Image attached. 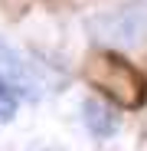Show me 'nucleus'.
<instances>
[{
    "label": "nucleus",
    "mask_w": 147,
    "mask_h": 151,
    "mask_svg": "<svg viewBox=\"0 0 147 151\" xmlns=\"http://www.w3.org/2000/svg\"><path fill=\"white\" fill-rule=\"evenodd\" d=\"M85 82L114 109H141L147 102V76L111 46L95 49L85 63Z\"/></svg>",
    "instance_id": "obj_1"
},
{
    "label": "nucleus",
    "mask_w": 147,
    "mask_h": 151,
    "mask_svg": "<svg viewBox=\"0 0 147 151\" xmlns=\"http://www.w3.org/2000/svg\"><path fill=\"white\" fill-rule=\"evenodd\" d=\"M92 33L111 49H131L147 43V0H128L118 10L92 20Z\"/></svg>",
    "instance_id": "obj_2"
},
{
    "label": "nucleus",
    "mask_w": 147,
    "mask_h": 151,
    "mask_svg": "<svg viewBox=\"0 0 147 151\" xmlns=\"http://www.w3.org/2000/svg\"><path fill=\"white\" fill-rule=\"evenodd\" d=\"M0 79H7L23 99H39L43 92V79H39L36 66L23 53H16L4 36H0Z\"/></svg>",
    "instance_id": "obj_3"
},
{
    "label": "nucleus",
    "mask_w": 147,
    "mask_h": 151,
    "mask_svg": "<svg viewBox=\"0 0 147 151\" xmlns=\"http://www.w3.org/2000/svg\"><path fill=\"white\" fill-rule=\"evenodd\" d=\"M82 122H85V128H88L95 138H111V135L121 128L118 109L108 102V99H95V95L82 102Z\"/></svg>",
    "instance_id": "obj_4"
},
{
    "label": "nucleus",
    "mask_w": 147,
    "mask_h": 151,
    "mask_svg": "<svg viewBox=\"0 0 147 151\" xmlns=\"http://www.w3.org/2000/svg\"><path fill=\"white\" fill-rule=\"evenodd\" d=\"M20 92L7 82V79H0V125H10L16 118V109H20Z\"/></svg>",
    "instance_id": "obj_5"
},
{
    "label": "nucleus",
    "mask_w": 147,
    "mask_h": 151,
    "mask_svg": "<svg viewBox=\"0 0 147 151\" xmlns=\"http://www.w3.org/2000/svg\"><path fill=\"white\" fill-rule=\"evenodd\" d=\"M43 151H56V148H43Z\"/></svg>",
    "instance_id": "obj_6"
}]
</instances>
